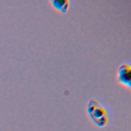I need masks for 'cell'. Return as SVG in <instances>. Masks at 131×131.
I'll return each mask as SVG.
<instances>
[{"label": "cell", "mask_w": 131, "mask_h": 131, "mask_svg": "<svg viewBox=\"0 0 131 131\" xmlns=\"http://www.w3.org/2000/svg\"><path fill=\"white\" fill-rule=\"evenodd\" d=\"M49 5L56 12L61 14H66L71 6L70 0H49Z\"/></svg>", "instance_id": "3957f363"}, {"label": "cell", "mask_w": 131, "mask_h": 131, "mask_svg": "<svg viewBox=\"0 0 131 131\" xmlns=\"http://www.w3.org/2000/svg\"><path fill=\"white\" fill-rule=\"evenodd\" d=\"M86 112L91 121L99 127L107 124L108 115L106 107L96 97L90 99L86 104Z\"/></svg>", "instance_id": "6da1fadb"}, {"label": "cell", "mask_w": 131, "mask_h": 131, "mask_svg": "<svg viewBox=\"0 0 131 131\" xmlns=\"http://www.w3.org/2000/svg\"><path fill=\"white\" fill-rule=\"evenodd\" d=\"M117 82L125 89L130 90L131 83V65L129 61H123L118 67L116 74Z\"/></svg>", "instance_id": "7a4b0ae2"}]
</instances>
